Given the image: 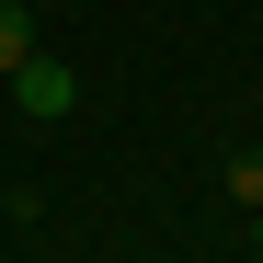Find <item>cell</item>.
I'll return each mask as SVG.
<instances>
[{
    "mask_svg": "<svg viewBox=\"0 0 263 263\" xmlns=\"http://www.w3.org/2000/svg\"><path fill=\"white\" fill-rule=\"evenodd\" d=\"M12 103H23V115H80V69H69V58H46V46H34V58L12 69Z\"/></svg>",
    "mask_w": 263,
    "mask_h": 263,
    "instance_id": "obj_1",
    "label": "cell"
},
{
    "mask_svg": "<svg viewBox=\"0 0 263 263\" xmlns=\"http://www.w3.org/2000/svg\"><path fill=\"white\" fill-rule=\"evenodd\" d=\"M23 58H34V12H23V0H0V80H12Z\"/></svg>",
    "mask_w": 263,
    "mask_h": 263,
    "instance_id": "obj_2",
    "label": "cell"
},
{
    "mask_svg": "<svg viewBox=\"0 0 263 263\" xmlns=\"http://www.w3.org/2000/svg\"><path fill=\"white\" fill-rule=\"evenodd\" d=\"M229 195H240V206H263V149H229Z\"/></svg>",
    "mask_w": 263,
    "mask_h": 263,
    "instance_id": "obj_3",
    "label": "cell"
},
{
    "mask_svg": "<svg viewBox=\"0 0 263 263\" xmlns=\"http://www.w3.org/2000/svg\"><path fill=\"white\" fill-rule=\"evenodd\" d=\"M252 252H263V206H252Z\"/></svg>",
    "mask_w": 263,
    "mask_h": 263,
    "instance_id": "obj_4",
    "label": "cell"
}]
</instances>
